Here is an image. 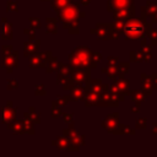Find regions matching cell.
Returning <instances> with one entry per match:
<instances>
[{
	"label": "cell",
	"instance_id": "6da1fadb",
	"mask_svg": "<svg viewBox=\"0 0 157 157\" xmlns=\"http://www.w3.org/2000/svg\"><path fill=\"white\" fill-rule=\"evenodd\" d=\"M151 28H152V23L150 21H144L141 17L134 16L124 22L121 32L124 33L125 39L136 40L145 38Z\"/></svg>",
	"mask_w": 157,
	"mask_h": 157
},
{
	"label": "cell",
	"instance_id": "7a4b0ae2",
	"mask_svg": "<svg viewBox=\"0 0 157 157\" xmlns=\"http://www.w3.org/2000/svg\"><path fill=\"white\" fill-rule=\"evenodd\" d=\"M92 52L90 47L80 45L76 47L67 56L69 64L74 69H93L97 64L92 59Z\"/></svg>",
	"mask_w": 157,
	"mask_h": 157
},
{
	"label": "cell",
	"instance_id": "3957f363",
	"mask_svg": "<svg viewBox=\"0 0 157 157\" xmlns=\"http://www.w3.org/2000/svg\"><path fill=\"white\" fill-rule=\"evenodd\" d=\"M91 34L96 36L97 39L101 40H110V39H119V34H117L113 29V23H97L96 27H93L90 31Z\"/></svg>",
	"mask_w": 157,
	"mask_h": 157
},
{
	"label": "cell",
	"instance_id": "277c9868",
	"mask_svg": "<svg viewBox=\"0 0 157 157\" xmlns=\"http://www.w3.org/2000/svg\"><path fill=\"white\" fill-rule=\"evenodd\" d=\"M59 20L63 21H69V20H74V18H82L86 16V13L83 11H80V4L77 2H70L69 5H66L64 9L56 11Z\"/></svg>",
	"mask_w": 157,
	"mask_h": 157
},
{
	"label": "cell",
	"instance_id": "5b68a950",
	"mask_svg": "<svg viewBox=\"0 0 157 157\" xmlns=\"http://www.w3.org/2000/svg\"><path fill=\"white\" fill-rule=\"evenodd\" d=\"M72 70L74 67L70 64H64V63H59V67H58V82L63 86V90H69L70 86L74 83L72 80Z\"/></svg>",
	"mask_w": 157,
	"mask_h": 157
},
{
	"label": "cell",
	"instance_id": "8992f818",
	"mask_svg": "<svg viewBox=\"0 0 157 157\" xmlns=\"http://www.w3.org/2000/svg\"><path fill=\"white\" fill-rule=\"evenodd\" d=\"M83 103L86 107H107L102 94H98L91 90L83 88Z\"/></svg>",
	"mask_w": 157,
	"mask_h": 157
},
{
	"label": "cell",
	"instance_id": "52a82bcc",
	"mask_svg": "<svg viewBox=\"0 0 157 157\" xmlns=\"http://www.w3.org/2000/svg\"><path fill=\"white\" fill-rule=\"evenodd\" d=\"M69 129H64L63 130V135H65L72 144L75 145H78V146H83L85 145V135L80 134L75 128H74V124H69Z\"/></svg>",
	"mask_w": 157,
	"mask_h": 157
},
{
	"label": "cell",
	"instance_id": "ba28073f",
	"mask_svg": "<svg viewBox=\"0 0 157 157\" xmlns=\"http://www.w3.org/2000/svg\"><path fill=\"white\" fill-rule=\"evenodd\" d=\"M136 15V7L135 5H131L129 7H124L120 10H114L113 11V17L115 21H126Z\"/></svg>",
	"mask_w": 157,
	"mask_h": 157
},
{
	"label": "cell",
	"instance_id": "9c48e42d",
	"mask_svg": "<svg viewBox=\"0 0 157 157\" xmlns=\"http://www.w3.org/2000/svg\"><path fill=\"white\" fill-rule=\"evenodd\" d=\"M140 78H141V85H142V91L146 96H151L153 93V91L157 90V85L153 82L152 80V76L151 75H147L145 72H142L140 75Z\"/></svg>",
	"mask_w": 157,
	"mask_h": 157
},
{
	"label": "cell",
	"instance_id": "30bf717a",
	"mask_svg": "<svg viewBox=\"0 0 157 157\" xmlns=\"http://www.w3.org/2000/svg\"><path fill=\"white\" fill-rule=\"evenodd\" d=\"M71 76L74 82L82 83L85 86L91 78V69H74Z\"/></svg>",
	"mask_w": 157,
	"mask_h": 157
},
{
	"label": "cell",
	"instance_id": "8fae6325",
	"mask_svg": "<svg viewBox=\"0 0 157 157\" xmlns=\"http://www.w3.org/2000/svg\"><path fill=\"white\" fill-rule=\"evenodd\" d=\"M86 90H91L98 94H103V92L108 88V85L103 83L101 78H90V81L83 86Z\"/></svg>",
	"mask_w": 157,
	"mask_h": 157
},
{
	"label": "cell",
	"instance_id": "7c38bea8",
	"mask_svg": "<svg viewBox=\"0 0 157 157\" xmlns=\"http://www.w3.org/2000/svg\"><path fill=\"white\" fill-rule=\"evenodd\" d=\"M119 123V113L118 112H114V113H110L107 115V118L102 121V128L104 130H107L108 132H112L113 129L118 125Z\"/></svg>",
	"mask_w": 157,
	"mask_h": 157
},
{
	"label": "cell",
	"instance_id": "4fadbf2b",
	"mask_svg": "<svg viewBox=\"0 0 157 157\" xmlns=\"http://www.w3.org/2000/svg\"><path fill=\"white\" fill-rule=\"evenodd\" d=\"M131 5H134V0H108L107 11L113 12L114 10H120L124 7H129Z\"/></svg>",
	"mask_w": 157,
	"mask_h": 157
},
{
	"label": "cell",
	"instance_id": "5bb4252c",
	"mask_svg": "<svg viewBox=\"0 0 157 157\" xmlns=\"http://www.w3.org/2000/svg\"><path fill=\"white\" fill-rule=\"evenodd\" d=\"M70 97H71V101L74 102H78V101H83V85L82 83H78V82H74L70 88Z\"/></svg>",
	"mask_w": 157,
	"mask_h": 157
},
{
	"label": "cell",
	"instance_id": "9a60e30c",
	"mask_svg": "<svg viewBox=\"0 0 157 157\" xmlns=\"http://www.w3.org/2000/svg\"><path fill=\"white\" fill-rule=\"evenodd\" d=\"M50 58H52V52H42L31 59V66H34V67L45 66V64Z\"/></svg>",
	"mask_w": 157,
	"mask_h": 157
},
{
	"label": "cell",
	"instance_id": "2e32d148",
	"mask_svg": "<svg viewBox=\"0 0 157 157\" xmlns=\"http://www.w3.org/2000/svg\"><path fill=\"white\" fill-rule=\"evenodd\" d=\"M113 81H114L113 83L119 88V91L124 96H128L129 94V92H130V81L128 78H125V76H118Z\"/></svg>",
	"mask_w": 157,
	"mask_h": 157
},
{
	"label": "cell",
	"instance_id": "e0dca14e",
	"mask_svg": "<svg viewBox=\"0 0 157 157\" xmlns=\"http://www.w3.org/2000/svg\"><path fill=\"white\" fill-rule=\"evenodd\" d=\"M63 26L70 34H78L80 33V20L74 18L69 21H63Z\"/></svg>",
	"mask_w": 157,
	"mask_h": 157
},
{
	"label": "cell",
	"instance_id": "ac0fdd59",
	"mask_svg": "<svg viewBox=\"0 0 157 157\" xmlns=\"http://www.w3.org/2000/svg\"><path fill=\"white\" fill-rule=\"evenodd\" d=\"M129 59H130V63H141V61H145V63H150L151 61V56L146 55L142 50L141 52H136V50H131L129 53Z\"/></svg>",
	"mask_w": 157,
	"mask_h": 157
},
{
	"label": "cell",
	"instance_id": "d6986e66",
	"mask_svg": "<svg viewBox=\"0 0 157 157\" xmlns=\"http://www.w3.org/2000/svg\"><path fill=\"white\" fill-rule=\"evenodd\" d=\"M102 97H103V99L105 101L107 107H118L119 103H120V101L118 99V97H117L112 91H109V88H107V90L103 92Z\"/></svg>",
	"mask_w": 157,
	"mask_h": 157
},
{
	"label": "cell",
	"instance_id": "ffe728a7",
	"mask_svg": "<svg viewBox=\"0 0 157 157\" xmlns=\"http://www.w3.org/2000/svg\"><path fill=\"white\" fill-rule=\"evenodd\" d=\"M146 10L148 15V20H151V23H157V2L148 0L146 2Z\"/></svg>",
	"mask_w": 157,
	"mask_h": 157
},
{
	"label": "cell",
	"instance_id": "44dd1931",
	"mask_svg": "<svg viewBox=\"0 0 157 157\" xmlns=\"http://www.w3.org/2000/svg\"><path fill=\"white\" fill-rule=\"evenodd\" d=\"M110 134H115V135H126V134H129V135H135V130L134 129H131L129 125H125V124H121V123H118V125L113 129V131L110 132Z\"/></svg>",
	"mask_w": 157,
	"mask_h": 157
},
{
	"label": "cell",
	"instance_id": "7402d4cb",
	"mask_svg": "<svg viewBox=\"0 0 157 157\" xmlns=\"http://www.w3.org/2000/svg\"><path fill=\"white\" fill-rule=\"evenodd\" d=\"M40 42L39 40H34V39H31L28 42L25 43V55L26 56H29L32 54H34L39 47Z\"/></svg>",
	"mask_w": 157,
	"mask_h": 157
},
{
	"label": "cell",
	"instance_id": "603a6c76",
	"mask_svg": "<svg viewBox=\"0 0 157 157\" xmlns=\"http://www.w3.org/2000/svg\"><path fill=\"white\" fill-rule=\"evenodd\" d=\"M52 144H53L54 146H56L58 150H67V147L70 146L71 141H70L65 135H63V136H58L56 140H54Z\"/></svg>",
	"mask_w": 157,
	"mask_h": 157
},
{
	"label": "cell",
	"instance_id": "cb8c5ba5",
	"mask_svg": "<svg viewBox=\"0 0 157 157\" xmlns=\"http://www.w3.org/2000/svg\"><path fill=\"white\" fill-rule=\"evenodd\" d=\"M129 96L131 97L134 103H139V104H141L146 99V94L144 93V91H140V90H130Z\"/></svg>",
	"mask_w": 157,
	"mask_h": 157
},
{
	"label": "cell",
	"instance_id": "d4e9b609",
	"mask_svg": "<svg viewBox=\"0 0 157 157\" xmlns=\"http://www.w3.org/2000/svg\"><path fill=\"white\" fill-rule=\"evenodd\" d=\"M117 71H118V76H125V74L129 72L130 69V63L126 61H118V64L115 65Z\"/></svg>",
	"mask_w": 157,
	"mask_h": 157
},
{
	"label": "cell",
	"instance_id": "484cf974",
	"mask_svg": "<svg viewBox=\"0 0 157 157\" xmlns=\"http://www.w3.org/2000/svg\"><path fill=\"white\" fill-rule=\"evenodd\" d=\"M45 71L49 74V72H53V71H56L58 70V67H59V61H58V59L55 58V56H52L49 60H48V63L45 64Z\"/></svg>",
	"mask_w": 157,
	"mask_h": 157
},
{
	"label": "cell",
	"instance_id": "4316f807",
	"mask_svg": "<svg viewBox=\"0 0 157 157\" xmlns=\"http://www.w3.org/2000/svg\"><path fill=\"white\" fill-rule=\"evenodd\" d=\"M56 22L58 20L54 18V17H48L47 18V33H53L55 34L58 32V28H56Z\"/></svg>",
	"mask_w": 157,
	"mask_h": 157
},
{
	"label": "cell",
	"instance_id": "83f0119b",
	"mask_svg": "<svg viewBox=\"0 0 157 157\" xmlns=\"http://www.w3.org/2000/svg\"><path fill=\"white\" fill-rule=\"evenodd\" d=\"M102 72L105 74L110 80H114L118 77V71H117V67L115 66H107V67H102Z\"/></svg>",
	"mask_w": 157,
	"mask_h": 157
},
{
	"label": "cell",
	"instance_id": "f1b7e54d",
	"mask_svg": "<svg viewBox=\"0 0 157 157\" xmlns=\"http://www.w3.org/2000/svg\"><path fill=\"white\" fill-rule=\"evenodd\" d=\"M70 2H72V0H52V7L55 11H59L64 9L66 5H69Z\"/></svg>",
	"mask_w": 157,
	"mask_h": 157
},
{
	"label": "cell",
	"instance_id": "f546056e",
	"mask_svg": "<svg viewBox=\"0 0 157 157\" xmlns=\"http://www.w3.org/2000/svg\"><path fill=\"white\" fill-rule=\"evenodd\" d=\"M25 117H26V119L29 120V121H34V123H39V121H40V118H39L40 115L36 113V110H34L33 107H31L29 112H27V113L25 114Z\"/></svg>",
	"mask_w": 157,
	"mask_h": 157
},
{
	"label": "cell",
	"instance_id": "4dcf8cb0",
	"mask_svg": "<svg viewBox=\"0 0 157 157\" xmlns=\"http://www.w3.org/2000/svg\"><path fill=\"white\" fill-rule=\"evenodd\" d=\"M108 88H109V91H112V92H113V93H114V94L118 97V99H119L120 102H123V101L125 99V96H124V94H123V93L119 91V88H118V87H117L114 83L108 85Z\"/></svg>",
	"mask_w": 157,
	"mask_h": 157
},
{
	"label": "cell",
	"instance_id": "1f68e13d",
	"mask_svg": "<svg viewBox=\"0 0 157 157\" xmlns=\"http://www.w3.org/2000/svg\"><path fill=\"white\" fill-rule=\"evenodd\" d=\"M54 102H55V104H58L59 107H64V105H66L69 102H71V97H70V96H59Z\"/></svg>",
	"mask_w": 157,
	"mask_h": 157
},
{
	"label": "cell",
	"instance_id": "d6a6232c",
	"mask_svg": "<svg viewBox=\"0 0 157 157\" xmlns=\"http://www.w3.org/2000/svg\"><path fill=\"white\" fill-rule=\"evenodd\" d=\"M61 114H63V113H61V107H59L58 104H55V102L53 101V102H52V118H53V119H56V118H59Z\"/></svg>",
	"mask_w": 157,
	"mask_h": 157
},
{
	"label": "cell",
	"instance_id": "836d02e7",
	"mask_svg": "<svg viewBox=\"0 0 157 157\" xmlns=\"http://www.w3.org/2000/svg\"><path fill=\"white\" fill-rule=\"evenodd\" d=\"M135 128L136 129H141V130L146 129L147 128V119L146 118H137L135 120Z\"/></svg>",
	"mask_w": 157,
	"mask_h": 157
},
{
	"label": "cell",
	"instance_id": "e575fe53",
	"mask_svg": "<svg viewBox=\"0 0 157 157\" xmlns=\"http://www.w3.org/2000/svg\"><path fill=\"white\" fill-rule=\"evenodd\" d=\"M147 37L151 39L152 45H157V28H151L147 33Z\"/></svg>",
	"mask_w": 157,
	"mask_h": 157
},
{
	"label": "cell",
	"instance_id": "d590c367",
	"mask_svg": "<svg viewBox=\"0 0 157 157\" xmlns=\"http://www.w3.org/2000/svg\"><path fill=\"white\" fill-rule=\"evenodd\" d=\"M140 45H141V50H142L144 53H150V54H152V44H147L146 39H141Z\"/></svg>",
	"mask_w": 157,
	"mask_h": 157
},
{
	"label": "cell",
	"instance_id": "8d00e7d4",
	"mask_svg": "<svg viewBox=\"0 0 157 157\" xmlns=\"http://www.w3.org/2000/svg\"><path fill=\"white\" fill-rule=\"evenodd\" d=\"M45 93H47L45 85L40 83V85H37V86H36V94H37V96H44Z\"/></svg>",
	"mask_w": 157,
	"mask_h": 157
},
{
	"label": "cell",
	"instance_id": "74e56055",
	"mask_svg": "<svg viewBox=\"0 0 157 157\" xmlns=\"http://www.w3.org/2000/svg\"><path fill=\"white\" fill-rule=\"evenodd\" d=\"M118 61H119V58H118V56H108V59H107V65H109V66H115V65L118 64Z\"/></svg>",
	"mask_w": 157,
	"mask_h": 157
},
{
	"label": "cell",
	"instance_id": "f35d334b",
	"mask_svg": "<svg viewBox=\"0 0 157 157\" xmlns=\"http://www.w3.org/2000/svg\"><path fill=\"white\" fill-rule=\"evenodd\" d=\"M63 115V119L66 124H71L72 123V117H74V113H64L61 114Z\"/></svg>",
	"mask_w": 157,
	"mask_h": 157
},
{
	"label": "cell",
	"instance_id": "ab89813d",
	"mask_svg": "<svg viewBox=\"0 0 157 157\" xmlns=\"http://www.w3.org/2000/svg\"><path fill=\"white\" fill-rule=\"evenodd\" d=\"M92 59H93V61L98 65V63H99L101 59H102V53H99V52H92Z\"/></svg>",
	"mask_w": 157,
	"mask_h": 157
},
{
	"label": "cell",
	"instance_id": "60d3db41",
	"mask_svg": "<svg viewBox=\"0 0 157 157\" xmlns=\"http://www.w3.org/2000/svg\"><path fill=\"white\" fill-rule=\"evenodd\" d=\"M31 25H32V28H39L40 27V21L39 18H36V17H32L31 18Z\"/></svg>",
	"mask_w": 157,
	"mask_h": 157
},
{
	"label": "cell",
	"instance_id": "b9f144b4",
	"mask_svg": "<svg viewBox=\"0 0 157 157\" xmlns=\"http://www.w3.org/2000/svg\"><path fill=\"white\" fill-rule=\"evenodd\" d=\"M140 12H141V18L144 20V21H147L148 20V15H147V10H146V6H142L141 9H140Z\"/></svg>",
	"mask_w": 157,
	"mask_h": 157
},
{
	"label": "cell",
	"instance_id": "7bdbcfd3",
	"mask_svg": "<svg viewBox=\"0 0 157 157\" xmlns=\"http://www.w3.org/2000/svg\"><path fill=\"white\" fill-rule=\"evenodd\" d=\"M130 110H131V113H139V112H140V104H139V103H135V104L130 108Z\"/></svg>",
	"mask_w": 157,
	"mask_h": 157
},
{
	"label": "cell",
	"instance_id": "ee69618b",
	"mask_svg": "<svg viewBox=\"0 0 157 157\" xmlns=\"http://www.w3.org/2000/svg\"><path fill=\"white\" fill-rule=\"evenodd\" d=\"M92 2V0H78V4L82 6H88Z\"/></svg>",
	"mask_w": 157,
	"mask_h": 157
},
{
	"label": "cell",
	"instance_id": "f6af8a7d",
	"mask_svg": "<svg viewBox=\"0 0 157 157\" xmlns=\"http://www.w3.org/2000/svg\"><path fill=\"white\" fill-rule=\"evenodd\" d=\"M151 129H152V134L153 135H157V123H152Z\"/></svg>",
	"mask_w": 157,
	"mask_h": 157
},
{
	"label": "cell",
	"instance_id": "bcb514c9",
	"mask_svg": "<svg viewBox=\"0 0 157 157\" xmlns=\"http://www.w3.org/2000/svg\"><path fill=\"white\" fill-rule=\"evenodd\" d=\"M151 76H152V80H153V82L157 85V72H153Z\"/></svg>",
	"mask_w": 157,
	"mask_h": 157
},
{
	"label": "cell",
	"instance_id": "7dc6e473",
	"mask_svg": "<svg viewBox=\"0 0 157 157\" xmlns=\"http://www.w3.org/2000/svg\"><path fill=\"white\" fill-rule=\"evenodd\" d=\"M43 1H48V0H43Z\"/></svg>",
	"mask_w": 157,
	"mask_h": 157
}]
</instances>
